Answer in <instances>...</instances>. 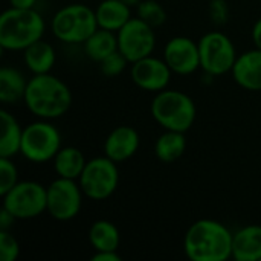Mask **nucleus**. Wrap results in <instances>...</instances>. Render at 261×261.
<instances>
[{"mask_svg": "<svg viewBox=\"0 0 261 261\" xmlns=\"http://www.w3.org/2000/svg\"><path fill=\"white\" fill-rule=\"evenodd\" d=\"M95 14L99 28L118 32L132 18V8L121 0H102Z\"/></svg>", "mask_w": 261, "mask_h": 261, "instance_id": "17", "label": "nucleus"}, {"mask_svg": "<svg viewBox=\"0 0 261 261\" xmlns=\"http://www.w3.org/2000/svg\"><path fill=\"white\" fill-rule=\"evenodd\" d=\"M234 81L245 90H261V49H251L239 55L231 70Z\"/></svg>", "mask_w": 261, "mask_h": 261, "instance_id": "15", "label": "nucleus"}, {"mask_svg": "<svg viewBox=\"0 0 261 261\" xmlns=\"http://www.w3.org/2000/svg\"><path fill=\"white\" fill-rule=\"evenodd\" d=\"M121 255L118 254V251H99L95 252L92 261H121Z\"/></svg>", "mask_w": 261, "mask_h": 261, "instance_id": "31", "label": "nucleus"}, {"mask_svg": "<svg viewBox=\"0 0 261 261\" xmlns=\"http://www.w3.org/2000/svg\"><path fill=\"white\" fill-rule=\"evenodd\" d=\"M118 49L130 61H139L153 54L156 47L154 28L141 20L139 17H132L118 32Z\"/></svg>", "mask_w": 261, "mask_h": 261, "instance_id": "11", "label": "nucleus"}, {"mask_svg": "<svg viewBox=\"0 0 261 261\" xmlns=\"http://www.w3.org/2000/svg\"><path fill=\"white\" fill-rule=\"evenodd\" d=\"M87 161L76 147H61L54 158V170L58 177L78 180Z\"/></svg>", "mask_w": 261, "mask_h": 261, "instance_id": "20", "label": "nucleus"}, {"mask_svg": "<svg viewBox=\"0 0 261 261\" xmlns=\"http://www.w3.org/2000/svg\"><path fill=\"white\" fill-rule=\"evenodd\" d=\"M44 18L35 9L9 8L0 17V46L6 50H24L43 38Z\"/></svg>", "mask_w": 261, "mask_h": 261, "instance_id": "3", "label": "nucleus"}, {"mask_svg": "<svg viewBox=\"0 0 261 261\" xmlns=\"http://www.w3.org/2000/svg\"><path fill=\"white\" fill-rule=\"evenodd\" d=\"M187 150V138L182 132L165 130L154 144V154L164 164H171L184 156Z\"/></svg>", "mask_w": 261, "mask_h": 261, "instance_id": "22", "label": "nucleus"}, {"mask_svg": "<svg viewBox=\"0 0 261 261\" xmlns=\"http://www.w3.org/2000/svg\"><path fill=\"white\" fill-rule=\"evenodd\" d=\"M24 104L38 119H57L72 106L70 89L50 73L34 75L28 81Z\"/></svg>", "mask_w": 261, "mask_h": 261, "instance_id": "2", "label": "nucleus"}, {"mask_svg": "<svg viewBox=\"0 0 261 261\" xmlns=\"http://www.w3.org/2000/svg\"><path fill=\"white\" fill-rule=\"evenodd\" d=\"M35 3L37 0H9V5L18 9H34Z\"/></svg>", "mask_w": 261, "mask_h": 261, "instance_id": "33", "label": "nucleus"}, {"mask_svg": "<svg viewBox=\"0 0 261 261\" xmlns=\"http://www.w3.org/2000/svg\"><path fill=\"white\" fill-rule=\"evenodd\" d=\"M47 188V210L55 220L67 222L75 219L83 206V190L78 180L57 177Z\"/></svg>", "mask_w": 261, "mask_h": 261, "instance_id": "10", "label": "nucleus"}, {"mask_svg": "<svg viewBox=\"0 0 261 261\" xmlns=\"http://www.w3.org/2000/svg\"><path fill=\"white\" fill-rule=\"evenodd\" d=\"M20 255V245L11 231H0V260L15 261Z\"/></svg>", "mask_w": 261, "mask_h": 261, "instance_id": "28", "label": "nucleus"}, {"mask_svg": "<svg viewBox=\"0 0 261 261\" xmlns=\"http://www.w3.org/2000/svg\"><path fill=\"white\" fill-rule=\"evenodd\" d=\"M252 41L257 49H261V17L252 26Z\"/></svg>", "mask_w": 261, "mask_h": 261, "instance_id": "32", "label": "nucleus"}, {"mask_svg": "<svg viewBox=\"0 0 261 261\" xmlns=\"http://www.w3.org/2000/svg\"><path fill=\"white\" fill-rule=\"evenodd\" d=\"M151 116L165 130L187 133L196 121V104L180 90H161L151 101Z\"/></svg>", "mask_w": 261, "mask_h": 261, "instance_id": "4", "label": "nucleus"}, {"mask_svg": "<svg viewBox=\"0 0 261 261\" xmlns=\"http://www.w3.org/2000/svg\"><path fill=\"white\" fill-rule=\"evenodd\" d=\"M130 61L122 55V52H119V49L118 50H115L113 54H110V55H107L102 61H99L98 64H99V69H101V73L104 75V76H107V78H115V76H118V75H121L124 70H125V67H127V64H128Z\"/></svg>", "mask_w": 261, "mask_h": 261, "instance_id": "26", "label": "nucleus"}, {"mask_svg": "<svg viewBox=\"0 0 261 261\" xmlns=\"http://www.w3.org/2000/svg\"><path fill=\"white\" fill-rule=\"evenodd\" d=\"M89 242L95 252L118 251L121 245V232L115 223L109 220H96L89 229Z\"/></svg>", "mask_w": 261, "mask_h": 261, "instance_id": "23", "label": "nucleus"}, {"mask_svg": "<svg viewBox=\"0 0 261 261\" xmlns=\"http://www.w3.org/2000/svg\"><path fill=\"white\" fill-rule=\"evenodd\" d=\"M232 258L236 261H261V225H248L234 234Z\"/></svg>", "mask_w": 261, "mask_h": 261, "instance_id": "16", "label": "nucleus"}, {"mask_svg": "<svg viewBox=\"0 0 261 261\" xmlns=\"http://www.w3.org/2000/svg\"><path fill=\"white\" fill-rule=\"evenodd\" d=\"M0 122H2V133H0V158H14L20 153L21 148V138L23 128L18 121L5 109L0 110Z\"/></svg>", "mask_w": 261, "mask_h": 261, "instance_id": "19", "label": "nucleus"}, {"mask_svg": "<svg viewBox=\"0 0 261 261\" xmlns=\"http://www.w3.org/2000/svg\"><path fill=\"white\" fill-rule=\"evenodd\" d=\"M173 70L165 63V60L156 58L153 55H148L139 61L132 63L130 75L133 83L147 92L158 93L161 90H165L171 81Z\"/></svg>", "mask_w": 261, "mask_h": 261, "instance_id": "13", "label": "nucleus"}, {"mask_svg": "<svg viewBox=\"0 0 261 261\" xmlns=\"http://www.w3.org/2000/svg\"><path fill=\"white\" fill-rule=\"evenodd\" d=\"M136 17L156 29L165 23L167 12L164 6L156 0H141V3L136 6Z\"/></svg>", "mask_w": 261, "mask_h": 261, "instance_id": "25", "label": "nucleus"}, {"mask_svg": "<svg viewBox=\"0 0 261 261\" xmlns=\"http://www.w3.org/2000/svg\"><path fill=\"white\" fill-rule=\"evenodd\" d=\"M61 148V135L47 119H38L23 128L20 154L34 164L54 161Z\"/></svg>", "mask_w": 261, "mask_h": 261, "instance_id": "6", "label": "nucleus"}, {"mask_svg": "<svg viewBox=\"0 0 261 261\" xmlns=\"http://www.w3.org/2000/svg\"><path fill=\"white\" fill-rule=\"evenodd\" d=\"M18 184V171L11 158H0V194H6Z\"/></svg>", "mask_w": 261, "mask_h": 261, "instance_id": "27", "label": "nucleus"}, {"mask_svg": "<svg viewBox=\"0 0 261 261\" xmlns=\"http://www.w3.org/2000/svg\"><path fill=\"white\" fill-rule=\"evenodd\" d=\"M2 197L3 208L17 220L35 219L47 210V188L34 180L18 182Z\"/></svg>", "mask_w": 261, "mask_h": 261, "instance_id": "9", "label": "nucleus"}, {"mask_svg": "<svg viewBox=\"0 0 261 261\" xmlns=\"http://www.w3.org/2000/svg\"><path fill=\"white\" fill-rule=\"evenodd\" d=\"M197 43L200 52V69L205 73L210 76H219L232 70L239 55L236 52L234 43L226 34L220 31H211Z\"/></svg>", "mask_w": 261, "mask_h": 261, "instance_id": "8", "label": "nucleus"}, {"mask_svg": "<svg viewBox=\"0 0 261 261\" xmlns=\"http://www.w3.org/2000/svg\"><path fill=\"white\" fill-rule=\"evenodd\" d=\"M23 60L26 67L34 75H41V73H50L57 55L54 46L41 38L23 50Z\"/></svg>", "mask_w": 261, "mask_h": 261, "instance_id": "18", "label": "nucleus"}, {"mask_svg": "<svg viewBox=\"0 0 261 261\" xmlns=\"http://www.w3.org/2000/svg\"><path fill=\"white\" fill-rule=\"evenodd\" d=\"M234 234L220 222L200 219L184 239V251L191 261H226L232 258Z\"/></svg>", "mask_w": 261, "mask_h": 261, "instance_id": "1", "label": "nucleus"}, {"mask_svg": "<svg viewBox=\"0 0 261 261\" xmlns=\"http://www.w3.org/2000/svg\"><path fill=\"white\" fill-rule=\"evenodd\" d=\"M139 144H141L139 133L133 127L119 125L113 128L106 138L104 154L112 161H115L116 164H121L136 154Z\"/></svg>", "mask_w": 261, "mask_h": 261, "instance_id": "14", "label": "nucleus"}, {"mask_svg": "<svg viewBox=\"0 0 261 261\" xmlns=\"http://www.w3.org/2000/svg\"><path fill=\"white\" fill-rule=\"evenodd\" d=\"M121 2H124L127 6H130V8H136L139 3H141V0H121Z\"/></svg>", "mask_w": 261, "mask_h": 261, "instance_id": "34", "label": "nucleus"}, {"mask_svg": "<svg viewBox=\"0 0 261 261\" xmlns=\"http://www.w3.org/2000/svg\"><path fill=\"white\" fill-rule=\"evenodd\" d=\"M83 44H84L86 55L92 61L99 63L107 55L118 50V35L113 31L98 28Z\"/></svg>", "mask_w": 261, "mask_h": 261, "instance_id": "24", "label": "nucleus"}, {"mask_svg": "<svg viewBox=\"0 0 261 261\" xmlns=\"http://www.w3.org/2000/svg\"><path fill=\"white\" fill-rule=\"evenodd\" d=\"M50 28L60 41L67 44H80L84 43L99 26L96 21V14L92 8L81 3H72L55 12Z\"/></svg>", "mask_w": 261, "mask_h": 261, "instance_id": "5", "label": "nucleus"}, {"mask_svg": "<svg viewBox=\"0 0 261 261\" xmlns=\"http://www.w3.org/2000/svg\"><path fill=\"white\" fill-rule=\"evenodd\" d=\"M15 220L17 219L6 208L2 206V211H0V231H9L14 226Z\"/></svg>", "mask_w": 261, "mask_h": 261, "instance_id": "30", "label": "nucleus"}, {"mask_svg": "<svg viewBox=\"0 0 261 261\" xmlns=\"http://www.w3.org/2000/svg\"><path fill=\"white\" fill-rule=\"evenodd\" d=\"M28 81L23 73L14 67L0 69V101L3 104H17L24 99Z\"/></svg>", "mask_w": 261, "mask_h": 261, "instance_id": "21", "label": "nucleus"}, {"mask_svg": "<svg viewBox=\"0 0 261 261\" xmlns=\"http://www.w3.org/2000/svg\"><path fill=\"white\" fill-rule=\"evenodd\" d=\"M164 60L173 73L191 75L200 69L199 43L184 35L173 37L164 47Z\"/></svg>", "mask_w": 261, "mask_h": 261, "instance_id": "12", "label": "nucleus"}, {"mask_svg": "<svg viewBox=\"0 0 261 261\" xmlns=\"http://www.w3.org/2000/svg\"><path fill=\"white\" fill-rule=\"evenodd\" d=\"M78 184L84 196L90 200H106L118 188L119 170L118 164L110 158L99 156L87 161Z\"/></svg>", "mask_w": 261, "mask_h": 261, "instance_id": "7", "label": "nucleus"}, {"mask_svg": "<svg viewBox=\"0 0 261 261\" xmlns=\"http://www.w3.org/2000/svg\"><path fill=\"white\" fill-rule=\"evenodd\" d=\"M208 11H210V17L213 23L217 26L225 24L229 18V5L226 0H211Z\"/></svg>", "mask_w": 261, "mask_h": 261, "instance_id": "29", "label": "nucleus"}]
</instances>
